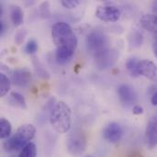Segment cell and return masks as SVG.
I'll list each match as a JSON object with an SVG mask.
<instances>
[{"mask_svg": "<svg viewBox=\"0 0 157 157\" xmlns=\"http://www.w3.org/2000/svg\"><path fill=\"white\" fill-rule=\"evenodd\" d=\"M151 102L154 106H157V91L153 94V96L151 98Z\"/></svg>", "mask_w": 157, "mask_h": 157, "instance_id": "4316f807", "label": "cell"}, {"mask_svg": "<svg viewBox=\"0 0 157 157\" xmlns=\"http://www.w3.org/2000/svg\"><path fill=\"white\" fill-rule=\"evenodd\" d=\"M86 157H92V156H86Z\"/></svg>", "mask_w": 157, "mask_h": 157, "instance_id": "1f68e13d", "label": "cell"}, {"mask_svg": "<svg viewBox=\"0 0 157 157\" xmlns=\"http://www.w3.org/2000/svg\"><path fill=\"white\" fill-rule=\"evenodd\" d=\"M119 58V52L115 49H109L107 52L95 58V63L99 69H107L115 64Z\"/></svg>", "mask_w": 157, "mask_h": 157, "instance_id": "9c48e42d", "label": "cell"}, {"mask_svg": "<svg viewBox=\"0 0 157 157\" xmlns=\"http://www.w3.org/2000/svg\"><path fill=\"white\" fill-rule=\"evenodd\" d=\"M96 16L105 22H116L121 17V10L116 6L103 5L97 7Z\"/></svg>", "mask_w": 157, "mask_h": 157, "instance_id": "8992f818", "label": "cell"}, {"mask_svg": "<svg viewBox=\"0 0 157 157\" xmlns=\"http://www.w3.org/2000/svg\"><path fill=\"white\" fill-rule=\"evenodd\" d=\"M5 31V23L3 21L0 22V33L3 34V32Z\"/></svg>", "mask_w": 157, "mask_h": 157, "instance_id": "f1b7e54d", "label": "cell"}, {"mask_svg": "<svg viewBox=\"0 0 157 157\" xmlns=\"http://www.w3.org/2000/svg\"><path fill=\"white\" fill-rule=\"evenodd\" d=\"M12 132L11 123L5 118L0 119V137L1 139H8Z\"/></svg>", "mask_w": 157, "mask_h": 157, "instance_id": "e0dca14e", "label": "cell"}, {"mask_svg": "<svg viewBox=\"0 0 157 157\" xmlns=\"http://www.w3.org/2000/svg\"><path fill=\"white\" fill-rule=\"evenodd\" d=\"M61 4L65 8L73 9V8H75L80 4V1L79 0H62Z\"/></svg>", "mask_w": 157, "mask_h": 157, "instance_id": "cb8c5ba5", "label": "cell"}, {"mask_svg": "<svg viewBox=\"0 0 157 157\" xmlns=\"http://www.w3.org/2000/svg\"><path fill=\"white\" fill-rule=\"evenodd\" d=\"M126 68L132 77H138L139 73V61L136 58H130L126 62Z\"/></svg>", "mask_w": 157, "mask_h": 157, "instance_id": "ac0fdd59", "label": "cell"}, {"mask_svg": "<svg viewBox=\"0 0 157 157\" xmlns=\"http://www.w3.org/2000/svg\"><path fill=\"white\" fill-rule=\"evenodd\" d=\"M11 82L17 87H26L29 85L32 75L28 68H17L10 74Z\"/></svg>", "mask_w": 157, "mask_h": 157, "instance_id": "52a82bcc", "label": "cell"}, {"mask_svg": "<svg viewBox=\"0 0 157 157\" xmlns=\"http://www.w3.org/2000/svg\"><path fill=\"white\" fill-rule=\"evenodd\" d=\"M118 95L121 102L124 106L130 107L137 101V94L129 85H121L118 88Z\"/></svg>", "mask_w": 157, "mask_h": 157, "instance_id": "30bf717a", "label": "cell"}, {"mask_svg": "<svg viewBox=\"0 0 157 157\" xmlns=\"http://www.w3.org/2000/svg\"><path fill=\"white\" fill-rule=\"evenodd\" d=\"M86 44L88 53L94 59L110 49L108 36L103 31L98 29L92 30L87 34Z\"/></svg>", "mask_w": 157, "mask_h": 157, "instance_id": "277c9868", "label": "cell"}, {"mask_svg": "<svg viewBox=\"0 0 157 157\" xmlns=\"http://www.w3.org/2000/svg\"><path fill=\"white\" fill-rule=\"evenodd\" d=\"M52 39L56 47V62L59 64H66L74 57L78 44L73 29L65 22H57L52 26Z\"/></svg>", "mask_w": 157, "mask_h": 157, "instance_id": "6da1fadb", "label": "cell"}, {"mask_svg": "<svg viewBox=\"0 0 157 157\" xmlns=\"http://www.w3.org/2000/svg\"><path fill=\"white\" fill-rule=\"evenodd\" d=\"M38 50V43L35 40H29L26 46H25V52L28 54H33L37 52Z\"/></svg>", "mask_w": 157, "mask_h": 157, "instance_id": "7402d4cb", "label": "cell"}, {"mask_svg": "<svg viewBox=\"0 0 157 157\" xmlns=\"http://www.w3.org/2000/svg\"><path fill=\"white\" fill-rule=\"evenodd\" d=\"M145 141L150 149L157 145V118L153 117L147 123L145 130Z\"/></svg>", "mask_w": 157, "mask_h": 157, "instance_id": "7c38bea8", "label": "cell"}, {"mask_svg": "<svg viewBox=\"0 0 157 157\" xmlns=\"http://www.w3.org/2000/svg\"><path fill=\"white\" fill-rule=\"evenodd\" d=\"M27 35V30L25 29H19L15 36V41L17 45H21L24 41V39Z\"/></svg>", "mask_w": 157, "mask_h": 157, "instance_id": "603a6c76", "label": "cell"}, {"mask_svg": "<svg viewBox=\"0 0 157 157\" xmlns=\"http://www.w3.org/2000/svg\"><path fill=\"white\" fill-rule=\"evenodd\" d=\"M144 42V36L142 32L137 29H133L129 36V43L132 48H138L142 46Z\"/></svg>", "mask_w": 157, "mask_h": 157, "instance_id": "2e32d148", "label": "cell"}, {"mask_svg": "<svg viewBox=\"0 0 157 157\" xmlns=\"http://www.w3.org/2000/svg\"><path fill=\"white\" fill-rule=\"evenodd\" d=\"M36 128L29 123L21 125L15 133L6 139L3 144V148L7 152L22 150L35 137Z\"/></svg>", "mask_w": 157, "mask_h": 157, "instance_id": "3957f363", "label": "cell"}, {"mask_svg": "<svg viewBox=\"0 0 157 157\" xmlns=\"http://www.w3.org/2000/svg\"><path fill=\"white\" fill-rule=\"evenodd\" d=\"M9 102L11 103L10 105H14L16 107H18L20 109H27V102L25 98L19 94L18 92L13 91L10 93V98H9Z\"/></svg>", "mask_w": 157, "mask_h": 157, "instance_id": "9a60e30c", "label": "cell"}, {"mask_svg": "<svg viewBox=\"0 0 157 157\" xmlns=\"http://www.w3.org/2000/svg\"><path fill=\"white\" fill-rule=\"evenodd\" d=\"M123 136V129L117 122H110L103 129V137L111 144L119 143Z\"/></svg>", "mask_w": 157, "mask_h": 157, "instance_id": "ba28073f", "label": "cell"}, {"mask_svg": "<svg viewBox=\"0 0 157 157\" xmlns=\"http://www.w3.org/2000/svg\"><path fill=\"white\" fill-rule=\"evenodd\" d=\"M66 147L68 153L72 156L82 155L86 149V134L80 130H75L71 132L67 137Z\"/></svg>", "mask_w": 157, "mask_h": 157, "instance_id": "5b68a950", "label": "cell"}, {"mask_svg": "<svg viewBox=\"0 0 157 157\" xmlns=\"http://www.w3.org/2000/svg\"><path fill=\"white\" fill-rule=\"evenodd\" d=\"M11 83L12 82L6 76V75H5L4 73H1L0 75V96L1 97H5L8 93Z\"/></svg>", "mask_w": 157, "mask_h": 157, "instance_id": "d6986e66", "label": "cell"}, {"mask_svg": "<svg viewBox=\"0 0 157 157\" xmlns=\"http://www.w3.org/2000/svg\"><path fill=\"white\" fill-rule=\"evenodd\" d=\"M10 18L15 27H18L23 23L24 12L19 6H12L10 8Z\"/></svg>", "mask_w": 157, "mask_h": 157, "instance_id": "5bb4252c", "label": "cell"}, {"mask_svg": "<svg viewBox=\"0 0 157 157\" xmlns=\"http://www.w3.org/2000/svg\"><path fill=\"white\" fill-rule=\"evenodd\" d=\"M142 27L155 35L157 40V16L155 14H145L141 18Z\"/></svg>", "mask_w": 157, "mask_h": 157, "instance_id": "4fadbf2b", "label": "cell"}, {"mask_svg": "<svg viewBox=\"0 0 157 157\" xmlns=\"http://www.w3.org/2000/svg\"><path fill=\"white\" fill-rule=\"evenodd\" d=\"M139 73L149 80L157 82V66L154 62L146 59L139 61Z\"/></svg>", "mask_w": 157, "mask_h": 157, "instance_id": "8fae6325", "label": "cell"}, {"mask_svg": "<svg viewBox=\"0 0 157 157\" xmlns=\"http://www.w3.org/2000/svg\"><path fill=\"white\" fill-rule=\"evenodd\" d=\"M50 123L58 133H66L72 127V110L63 101L55 104L50 114Z\"/></svg>", "mask_w": 157, "mask_h": 157, "instance_id": "7a4b0ae2", "label": "cell"}, {"mask_svg": "<svg viewBox=\"0 0 157 157\" xmlns=\"http://www.w3.org/2000/svg\"><path fill=\"white\" fill-rule=\"evenodd\" d=\"M33 64H34V68H35L36 73L40 77H42V78H49L50 77L49 73L46 71V69L42 66V64L36 58H33Z\"/></svg>", "mask_w": 157, "mask_h": 157, "instance_id": "44dd1931", "label": "cell"}, {"mask_svg": "<svg viewBox=\"0 0 157 157\" xmlns=\"http://www.w3.org/2000/svg\"><path fill=\"white\" fill-rule=\"evenodd\" d=\"M127 157H144V156H143V155H142L141 153L136 152V151H133V152H132L131 154H129Z\"/></svg>", "mask_w": 157, "mask_h": 157, "instance_id": "83f0119b", "label": "cell"}, {"mask_svg": "<svg viewBox=\"0 0 157 157\" xmlns=\"http://www.w3.org/2000/svg\"><path fill=\"white\" fill-rule=\"evenodd\" d=\"M40 11L42 16L48 17V15H50V9H49V4L48 3H43L40 6Z\"/></svg>", "mask_w": 157, "mask_h": 157, "instance_id": "d4e9b609", "label": "cell"}, {"mask_svg": "<svg viewBox=\"0 0 157 157\" xmlns=\"http://www.w3.org/2000/svg\"><path fill=\"white\" fill-rule=\"evenodd\" d=\"M132 112L135 115H141V114L144 113V108L139 106V105H135L133 107V109H132Z\"/></svg>", "mask_w": 157, "mask_h": 157, "instance_id": "484cf974", "label": "cell"}, {"mask_svg": "<svg viewBox=\"0 0 157 157\" xmlns=\"http://www.w3.org/2000/svg\"><path fill=\"white\" fill-rule=\"evenodd\" d=\"M37 156V148L33 143L27 144L20 152L18 157H36Z\"/></svg>", "mask_w": 157, "mask_h": 157, "instance_id": "ffe728a7", "label": "cell"}, {"mask_svg": "<svg viewBox=\"0 0 157 157\" xmlns=\"http://www.w3.org/2000/svg\"><path fill=\"white\" fill-rule=\"evenodd\" d=\"M153 10H154L155 13H157V1L154 2V4H153Z\"/></svg>", "mask_w": 157, "mask_h": 157, "instance_id": "4dcf8cb0", "label": "cell"}, {"mask_svg": "<svg viewBox=\"0 0 157 157\" xmlns=\"http://www.w3.org/2000/svg\"><path fill=\"white\" fill-rule=\"evenodd\" d=\"M154 53H155V56L157 58V40L154 43Z\"/></svg>", "mask_w": 157, "mask_h": 157, "instance_id": "f546056e", "label": "cell"}]
</instances>
